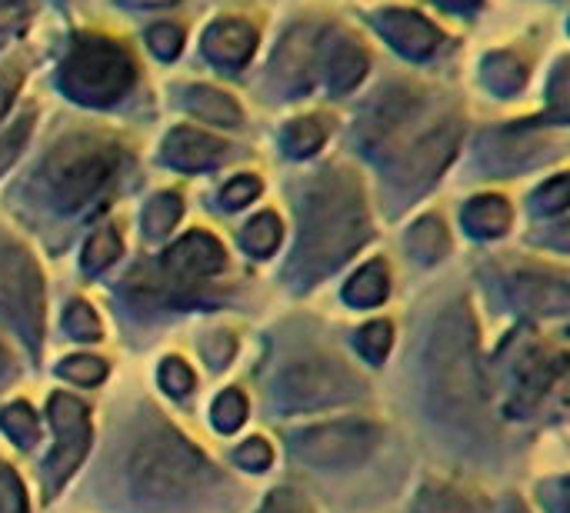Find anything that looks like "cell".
Wrapping results in <instances>:
<instances>
[{
	"label": "cell",
	"instance_id": "cell-35",
	"mask_svg": "<svg viewBox=\"0 0 570 513\" xmlns=\"http://www.w3.org/2000/svg\"><path fill=\"white\" fill-rule=\"evenodd\" d=\"M0 513H27L23 487L3 464H0Z\"/></svg>",
	"mask_w": 570,
	"mask_h": 513
},
{
	"label": "cell",
	"instance_id": "cell-12",
	"mask_svg": "<svg viewBox=\"0 0 570 513\" xmlns=\"http://www.w3.org/2000/svg\"><path fill=\"white\" fill-rule=\"evenodd\" d=\"M224 157H227V144L197 127H177L164 140V160L177 170H207Z\"/></svg>",
	"mask_w": 570,
	"mask_h": 513
},
{
	"label": "cell",
	"instance_id": "cell-24",
	"mask_svg": "<svg viewBox=\"0 0 570 513\" xmlns=\"http://www.w3.org/2000/svg\"><path fill=\"white\" fill-rule=\"evenodd\" d=\"M407 247H411L421 260H438V257L448 250L444 224L434 220V217H424L421 224H414V230H411V237H407Z\"/></svg>",
	"mask_w": 570,
	"mask_h": 513
},
{
	"label": "cell",
	"instance_id": "cell-15",
	"mask_svg": "<svg viewBox=\"0 0 570 513\" xmlns=\"http://www.w3.org/2000/svg\"><path fill=\"white\" fill-rule=\"evenodd\" d=\"M314 63H317V40H314V33L311 30H294L281 43V50L274 57V73L281 77L284 87H291V90L304 87L307 90Z\"/></svg>",
	"mask_w": 570,
	"mask_h": 513
},
{
	"label": "cell",
	"instance_id": "cell-37",
	"mask_svg": "<svg viewBox=\"0 0 570 513\" xmlns=\"http://www.w3.org/2000/svg\"><path fill=\"white\" fill-rule=\"evenodd\" d=\"M160 384H164L170 394L184 397V394L194 387V374H190L187 364H180V361H164V367H160Z\"/></svg>",
	"mask_w": 570,
	"mask_h": 513
},
{
	"label": "cell",
	"instance_id": "cell-11",
	"mask_svg": "<svg viewBox=\"0 0 570 513\" xmlns=\"http://www.w3.org/2000/svg\"><path fill=\"white\" fill-rule=\"evenodd\" d=\"M377 30L404 53V57H414V60H424L438 50L441 43V30L424 20L421 13H411V10H384L374 17Z\"/></svg>",
	"mask_w": 570,
	"mask_h": 513
},
{
	"label": "cell",
	"instance_id": "cell-5",
	"mask_svg": "<svg viewBox=\"0 0 570 513\" xmlns=\"http://www.w3.org/2000/svg\"><path fill=\"white\" fill-rule=\"evenodd\" d=\"M63 90L80 103H114L120 100L134 83V60L124 47L104 37H83L70 47L63 70H60Z\"/></svg>",
	"mask_w": 570,
	"mask_h": 513
},
{
	"label": "cell",
	"instance_id": "cell-16",
	"mask_svg": "<svg viewBox=\"0 0 570 513\" xmlns=\"http://www.w3.org/2000/svg\"><path fill=\"white\" fill-rule=\"evenodd\" d=\"M184 93H187V97H184V107H187L197 120L224 124V127H237V124L244 120V114H240V107L234 103V97H230V93H220V90L204 87V83L187 87Z\"/></svg>",
	"mask_w": 570,
	"mask_h": 513
},
{
	"label": "cell",
	"instance_id": "cell-19",
	"mask_svg": "<svg viewBox=\"0 0 570 513\" xmlns=\"http://www.w3.org/2000/svg\"><path fill=\"white\" fill-rule=\"evenodd\" d=\"M464 224L474 237H501L511 227V207L501 197H474L464 210Z\"/></svg>",
	"mask_w": 570,
	"mask_h": 513
},
{
	"label": "cell",
	"instance_id": "cell-2",
	"mask_svg": "<svg viewBox=\"0 0 570 513\" xmlns=\"http://www.w3.org/2000/svg\"><path fill=\"white\" fill-rule=\"evenodd\" d=\"M367 240V214L361 194L337 177H327L307 204V234L301 240L304 264L321 274L344 264Z\"/></svg>",
	"mask_w": 570,
	"mask_h": 513
},
{
	"label": "cell",
	"instance_id": "cell-32",
	"mask_svg": "<svg viewBox=\"0 0 570 513\" xmlns=\"http://www.w3.org/2000/svg\"><path fill=\"white\" fill-rule=\"evenodd\" d=\"M60 377L73 381V384H100L107 377V364L97 361V357H70L63 367H60Z\"/></svg>",
	"mask_w": 570,
	"mask_h": 513
},
{
	"label": "cell",
	"instance_id": "cell-38",
	"mask_svg": "<svg viewBox=\"0 0 570 513\" xmlns=\"http://www.w3.org/2000/svg\"><path fill=\"white\" fill-rule=\"evenodd\" d=\"M538 207L548 210V214H561L568 207V177H554L541 194H538Z\"/></svg>",
	"mask_w": 570,
	"mask_h": 513
},
{
	"label": "cell",
	"instance_id": "cell-39",
	"mask_svg": "<svg viewBox=\"0 0 570 513\" xmlns=\"http://www.w3.org/2000/svg\"><path fill=\"white\" fill-rule=\"evenodd\" d=\"M234 457H237V464L247 467V471H264V467L271 464V447H267L264 441H247Z\"/></svg>",
	"mask_w": 570,
	"mask_h": 513
},
{
	"label": "cell",
	"instance_id": "cell-36",
	"mask_svg": "<svg viewBox=\"0 0 570 513\" xmlns=\"http://www.w3.org/2000/svg\"><path fill=\"white\" fill-rule=\"evenodd\" d=\"M257 194H261V180H257V177H247V174H244V177L230 180V184L224 187V194H220V197H224V204H227V207H234V210H237V207L250 204V200H254Z\"/></svg>",
	"mask_w": 570,
	"mask_h": 513
},
{
	"label": "cell",
	"instance_id": "cell-23",
	"mask_svg": "<svg viewBox=\"0 0 570 513\" xmlns=\"http://www.w3.org/2000/svg\"><path fill=\"white\" fill-rule=\"evenodd\" d=\"M324 137H327L324 124L314 120V117H307V120H294L284 130V147H287L291 157H311L314 150H321Z\"/></svg>",
	"mask_w": 570,
	"mask_h": 513
},
{
	"label": "cell",
	"instance_id": "cell-18",
	"mask_svg": "<svg viewBox=\"0 0 570 513\" xmlns=\"http://www.w3.org/2000/svg\"><path fill=\"white\" fill-rule=\"evenodd\" d=\"M514 300H521L528 310L538 314H561L568 310V284L544 280V277H521L514 287Z\"/></svg>",
	"mask_w": 570,
	"mask_h": 513
},
{
	"label": "cell",
	"instance_id": "cell-27",
	"mask_svg": "<svg viewBox=\"0 0 570 513\" xmlns=\"http://www.w3.org/2000/svg\"><path fill=\"white\" fill-rule=\"evenodd\" d=\"M177 220H180V197L177 194H157L144 210V227L150 237L167 234Z\"/></svg>",
	"mask_w": 570,
	"mask_h": 513
},
{
	"label": "cell",
	"instance_id": "cell-20",
	"mask_svg": "<svg viewBox=\"0 0 570 513\" xmlns=\"http://www.w3.org/2000/svg\"><path fill=\"white\" fill-rule=\"evenodd\" d=\"M387 297V267L381 260H371L357 270V277L344 287V300L354 307H374Z\"/></svg>",
	"mask_w": 570,
	"mask_h": 513
},
{
	"label": "cell",
	"instance_id": "cell-6",
	"mask_svg": "<svg viewBox=\"0 0 570 513\" xmlns=\"http://www.w3.org/2000/svg\"><path fill=\"white\" fill-rule=\"evenodd\" d=\"M381 437H384V431L374 424H364V421L317 424L294 437V457L311 467H324V471L354 467L377 451Z\"/></svg>",
	"mask_w": 570,
	"mask_h": 513
},
{
	"label": "cell",
	"instance_id": "cell-25",
	"mask_svg": "<svg viewBox=\"0 0 570 513\" xmlns=\"http://www.w3.org/2000/svg\"><path fill=\"white\" fill-rule=\"evenodd\" d=\"M117 257H120V237H117V230L104 227V230H97V234L87 240V250H83V270H87V274H100V270H104V267H110Z\"/></svg>",
	"mask_w": 570,
	"mask_h": 513
},
{
	"label": "cell",
	"instance_id": "cell-47",
	"mask_svg": "<svg viewBox=\"0 0 570 513\" xmlns=\"http://www.w3.org/2000/svg\"><path fill=\"white\" fill-rule=\"evenodd\" d=\"M7 367H10V364H7V354H3V347H0V374H7Z\"/></svg>",
	"mask_w": 570,
	"mask_h": 513
},
{
	"label": "cell",
	"instance_id": "cell-45",
	"mask_svg": "<svg viewBox=\"0 0 570 513\" xmlns=\"http://www.w3.org/2000/svg\"><path fill=\"white\" fill-rule=\"evenodd\" d=\"M120 3H127V7H170V3H177V0H120Z\"/></svg>",
	"mask_w": 570,
	"mask_h": 513
},
{
	"label": "cell",
	"instance_id": "cell-46",
	"mask_svg": "<svg viewBox=\"0 0 570 513\" xmlns=\"http://www.w3.org/2000/svg\"><path fill=\"white\" fill-rule=\"evenodd\" d=\"M444 7H451V10H471V7H478L481 0H441Z\"/></svg>",
	"mask_w": 570,
	"mask_h": 513
},
{
	"label": "cell",
	"instance_id": "cell-29",
	"mask_svg": "<svg viewBox=\"0 0 570 513\" xmlns=\"http://www.w3.org/2000/svg\"><path fill=\"white\" fill-rule=\"evenodd\" d=\"M244 417H247V401L237 391H224L214 401V424H217V431L230 434V431H237L244 424Z\"/></svg>",
	"mask_w": 570,
	"mask_h": 513
},
{
	"label": "cell",
	"instance_id": "cell-40",
	"mask_svg": "<svg viewBox=\"0 0 570 513\" xmlns=\"http://www.w3.org/2000/svg\"><path fill=\"white\" fill-rule=\"evenodd\" d=\"M20 80H23V73L17 67H0V117L10 110V103L20 90Z\"/></svg>",
	"mask_w": 570,
	"mask_h": 513
},
{
	"label": "cell",
	"instance_id": "cell-28",
	"mask_svg": "<svg viewBox=\"0 0 570 513\" xmlns=\"http://www.w3.org/2000/svg\"><path fill=\"white\" fill-rule=\"evenodd\" d=\"M391 324L387 320H374V324H367L361 334H357V347H361V354L371 361V364H381L384 357H387V351H391Z\"/></svg>",
	"mask_w": 570,
	"mask_h": 513
},
{
	"label": "cell",
	"instance_id": "cell-21",
	"mask_svg": "<svg viewBox=\"0 0 570 513\" xmlns=\"http://www.w3.org/2000/svg\"><path fill=\"white\" fill-rule=\"evenodd\" d=\"M414 513H478L474 501L451 484H428L417 494Z\"/></svg>",
	"mask_w": 570,
	"mask_h": 513
},
{
	"label": "cell",
	"instance_id": "cell-3",
	"mask_svg": "<svg viewBox=\"0 0 570 513\" xmlns=\"http://www.w3.org/2000/svg\"><path fill=\"white\" fill-rule=\"evenodd\" d=\"M431 384L438 401L454 414H471L481 401V367H478V337L464 310L441 317L431 337Z\"/></svg>",
	"mask_w": 570,
	"mask_h": 513
},
{
	"label": "cell",
	"instance_id": "cell-31",
	"mask_svg": "<svg viewBox=\"0 0 570 513\" xmlns=\"http://www.w3.org/2000/svg\"><path fill=\"white\" fill-rule=\"evenodd\" d=\"M30 124H33V114H23L17 124H10L7 134H0V174L17 160V154L23 150L27 137H30Z\"/></svg>",
	"mask_w": 570,
	"mask_h": 513
},
{
	"label": "cell",
	"instance_id": "cell-26",
	"mask_svg": "<svg viewBox=\"0 0 570 513\" xmlns=\"http://www.w3.org/2000/svg\"><path fill=\"white\" fill-rule=\"evenodd\" d=\"M281 244V220L274 214H261L247 224L244 230V247L257 257H267L274 254V247Z\"/></svg>",
	"mask_w": 570,
	"mask_h": 513
},
{
	"label": "cell",
	"instance_id": "cell-1",
	"mask_svg": "<svg viewBox=\"0 0 570 513\" xmlns=\"http://www.w3.org/2000/svg\"><path fill=\"white\" fill-rule=\"evenodd\" d=\"M130 487L147 504L184 501L210 481V464L174 431L150 427L127 464Z\"/></svg>",
	"mask_w": 570,
	"mask_h": 513
},
{
	"label": "cell",
	"instance_id": "cell-13",
	"mask_svg": "<svg viewBox=\"0 0 570 513\" xmlns=\"http://www.w3.org/2000/svg\"><path fill=\"white\" fill-rule=\"evenodd\" d=\"M254 47H257V30H254L247 20L227 17V20L210 23L207 33H204V50H207V57H210L214 63H220V67H230V70L244 67V63L250 60Z\"/></svg>",
	"mask_w": 570,
	"mask_h": 513
},
{
	"label": "cell",
	"instance_id": "cell-22",
	"mask_svg": "<svg viewBox=\"0 0 570 513\" xmlns=\"http://www.w3.org/2000/svg\"><path fill=\"white\" fill-rule=\"evenodd\" d=\"M524 77H528L524 63L511 53H494L484 60V83L498 93H514L524 83Z\"/></svg>",
	"mask_w": 570,
	"mask_h": 513
},
{
	"label": "cell",
	"instance_id": "cell-9",
	"mask_svg": "<svg viewBox=\"0 0 570 513\" xmlns=\"http://www.w3.org/2000/svg\"><path fill=\"white\" fill-rule=\"evenodd\" d=\"M458 150V127L448 124L441 130H431L428 137H421L397 164H394V184L404 194H417L428 184H434V177L451 164Z\"/></svg>",
	"mask_w": 570,
	"mask_h": 513
},
{
	"label": "cell",
	"instance_id": "cell-48",
	"mask_svg": "<svg viewBox=\"0 0 570 513\" xmlns=\"http://www.w3.org/2000/svg\"><path fill=\"white\" fill-rule=\"evenodd\" d=\"M511 513H524V511H518V507H511Z\"/></svg>",
	"mask_w": 570,
	"mask_h": 513
},
{
	"label": "cell",
	"instance_id": "cell-4",
	"mask_svg": "<svg viewBox=\"0 0 570 513\" xmlns=\"http://www.w3.org/2000/svg\"><path fill=\"white\" fill-rule=\"evenodd\" d=\"M117 164H120V150L114 144L100 137H83V134L67 137L47 157L43 184L60 207L80 210L114 180Z\"/></svg>",
	"mask_w": 570,
	"mask_h": 513
},
{
	"label": "cell",
	"instance_id": "cell-30",
	"mask_svg": "<svg viewBox=\"0 0 570 513\" xmlns=\"http://www.w3.org/2000/svg\"><path fill=\"white\" fill-rule=\"evenodd\" d=\"M3 431L20 444V447H30L33 441H37V417L30 414V407L27 404H13V407H7L3 411Z\"/></svg>",
	"mask_w": 570,
	"mask_h": 513
},
{
	"label": "cell",
	"instance_id": "cell-41",
	"mask_svg": "<svg viewBox=\"0 0 570 513\" xmlns=\"http://www.w3.org/2000/svg\"><path fill=\"white\" fill-rule=\"evenodd\" d=\"M204 354H207V361H210L214 367H220L224 361L234 357V341H230L227 334H210V337L204 341Z\"/></svg>",
	"mask_w": 570,
	"mask_h": 513
},
{
	"label": "cell",
	"instance_id": "cell-8",
	"mask_svg": "<svg viewBox=\"0 0 570 513\" xmlns=\"http://www.w3.org/2000/svg\"><path fill=\"white\" fill-rule=\"evenodd\" d=\"M0 304L27 331V341H40V274L13 244H0Z\"/></svg>",
	"mask_w": 570,
	"mask_h": 513
},
{
	"label": "cell",
	"instance_id": "cell-34",
	"mask_svg": "<svg viewBox=\"0 0 570 513\" xmlns=\"http://www.w3.org/2000/svg\"><path fill=\"white\" fill-rule=\"evenodd\" d=\"M147 43H150V50H154L157 57L170 60V57H177V53H180V47H184V33H180L177 27H170V23H157V27H150V30H147Z\"/></svg>",
	"mask_w": 570,
	"mask_h": 513
},
{
	"label": "cell",
	"instance_id": "cell-42",
	"mask_svg": "<svg viewBox=\"0 0 570 513\" xmlns=\"http://www.w3.org/2000/svg\"><path fill=\"white\" fill-rule=\"evenodd\" d=\"M564 83H568V67L561 63L558 67V73H554V80H551V107H554V114H558V120H568V90H564Z\"/></svg>",
	"mask_w": 570,
	"mask_h": 513
},
{
	"label": "cell",
	"instance_id": "cell-44",
	"mask_svg": "<svg viewBox=\"0 0 570 513\" xmlns=\"http://www.w3.org/2000/svg\"><path fill=\"white\" fill-rule=\"evenodd\" d=\"M17 13H23V0H0V23L3 27H10V20Z\"/></svg>",
	"mask_w": 570,
	"mask_h": 513
},
{
	"label": "cell",
	"instance_id": "cell-10",
	"mask_svg": "<svg viewBox=\"0 0 570 513\" xmlns=\"http://www.w3.org/2000/svg\"><path fill=\"white\" fill-rule=\"evenodd\" d=\"M50 421L57 427V451L47 464L50 481H63L83 457L87 444H90V424H87V407L73 397H50Z\"/></svg>",
	"mask_w": 570,
	"mask_h": 513
},
{
	"label": "cell",
	"instance_id": "cell-33",
	"mask_svg": "<svg viewBox=\"0 0 570 513\" xmlns=\"http://www.w3.org/2000/svg\"><path fill=\"white\" fill-rule=\"evenodd\" d=\"M63 324H67V331L77 341H100V320H97V314L87 304H73L67 310V320Z\"/></svg>",
	"mask_w": 570,
	"mask_h": 513
},
{
	"label": "cell",
	"instance_id": "cell-43",
	"mask_svg": "<svg viewBox=\"0 0 570 513\" xmlns=\"http://www.w3.org/2000/svg\"><path fill=\"white\" fill-rule=\"evenodd\" d=\"M261 513H304L301 511V504L291 497V494H274L271 501H267V507Z\"/></svg>",
	"mask_w": 570,
	"mask_h": 513
},
{
	"label": "cell",
	"instance_id": "cell-7",
	"mask_svg": "<svg viewBox=\"0 0 570 513\" xmlns=\"http://www.w3.org/2000/svg\"><path fill=\"white\" fill-rule=\"evenodd\" d=\"M354 394L357 381L337 361H297L274 384V397L284 411H317L344 404Z\"/></svg>",
	"mask_w": 570,
	"mask_h": 513
},
{
	"label": "cell",
	"instance_id": "cell-17",
	"mask_svg": "<svg viewBox=\"0 0 570 513\" xmlns=\"http://www.w3.org/2000/svg\"><path fill=\"white\" fill-rule=\"evenodd\" d=\"M364 70H367V57L357 43L341 37L337 43L327 47V83L334 93L351 90L364 77Z\"/></svg>",
	"mask_w": 570,
	"mask_h": 513
},
{
	"label": "cell",
	"instance_id": "cell-14",
	"mask_svg": "<svg viewBox=\"0 0 570 513\" xmlns=\"http://www.w3.org/2000/svg\"><path fill=\"white\" fill-rule=\"evenodd\" d=\"M167 267L187 277H210L217 270H224V247L210 237V234H187L180 237L170 254H167Z\"/></svg>",
	"mask_w": 570,
	"mask_h": 513
}]
</instances>
